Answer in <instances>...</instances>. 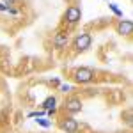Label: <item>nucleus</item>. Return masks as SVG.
I'll return each mask as SVG.
<instances>
[{
    "instance_id": "5",
    "label": "nucleus",
    "mask_w": 133,
    "mask_h": 133,
    "mask_svg": "<svg viewBox=\"0 0 133 133\" xmlns=\"http://www.w3.org/2000/svg\"><path fill=\"white\" fill-rule=\"evenodd\" d=\"M117 32L123 34V36H130L133 32V23L130 20H121L119 25H117Z\"/></svg>"
},
{
    "instance_id": "14",
    "label": "nucleus",
    "mask_w": 133,
    "mask_h": 133,
    "mask_svg": "<svg viewBox=\"0 0 133 133\" xmlns=\"http://www.w3.org/2000/svg\"><path fill=\"white\" fill-rule=\"evenodd\" d=\"M9 2H12V0H9Z\"/></svg>"
},
{
    "instance_id": "11",
    "label": "nucleus",
    "mask_w": 133,
    "mask_h": 133,
    "mask_svg": "<svg viewBox=\"0 0 133 133\" xmlns=\"http://www.w3.org/2000/svg\"><path fill=\"white\" fill-rule=\"evenodd\" d=\"M59 89H61V92H69L71 91V85H69V83H61Z\"/></svg>"
},
{
    "instance_id": "12",
    "label": "nucleus",
    "mask_w": 133,
    "mask_h": 133,
    "mask_svg": "<svg viewBox=\"0 0 133 133\" xmlns=\"http://www.w3.org/2000/svg\"><path fill=\"white\" fill-rule=\"evenodd\" d=\"M9 7H7V4H4V2H0V11H7Z\"/></svg>"
},
{
    "instance_id": "2",
    "label": "nucleus",
    "mask_w": 133,
    "mask_h": 133,
    "mask_svg": "<svg viewBox=\"0 0 133 133\" xmlns=\"http://www.w3.org/2000/svg\"><path fill=\"white\" fill-rule=\"evenodd\" d=\"M91 44H92V37L89 36V34H78L76 39H75V48H76L78 51L89 50Z\"/></svg>"
},
{
    "instance_id": "9",
    "label": "nucleus",
    "mask_w": 133,
    "mask_h": 133,
    "mask_svg": "<svg viewBox=\"0 0 133 133\" xmlns=\"http://www.w3.org/2000/svg\"><path fill=\"white\" fill-rule=\"evenodd\" d=\"M110 5V9H112V12L115 14V16H119V18H123V11L117 7V4H108Z\"/></svg>"
},
{
    "instance_id": "10",
    "label": "nucleus",
    "mask_w": 133,
    "mask_h": 133,
    "mask_svg": "<svg viewBox=\"0 0 133 133\" xmlns=\"http://www.w3.org/2000/svg\"><path fill=\"white\" fill-rule=\"evenodd\" d=\"M36 121H37V124H41L43 128H50V126H51V123L48 121V119H41V117H37Z\"/></svg>"
},
{
    "instance_id": "8",
    "label": "nucleus",
    "mask_w": 133,
    "mask_h": 133,
    "mask_svg": "<svg viewBox=\"0 0 133 133\" xmlns=\"http://www.w3.org/2000/svg\"><path fill=\"white\" fill-rule=\"evenodd\" d=\"M55 103H57L55 96H48V98L43 101V108H44L48 114H53V112H55Z\"/></svg>"
},
{
    "instance_id": "4",
    "label": "nucleus",
    "mask_w": 133,
    "mask_h": 133,
    "mask_svg": "<svg viewBox=\"0 0 133 133\" xmlns=\"http://www.w3.org/2000/svg\"><path fill=\"white\" fill-rule=\"evenodd\" d=\"M61 128H62L66 133H76V131H78V123H76V119L68 117V119H66V121L61 124Z\"/></svg>"
},
{
    "instance_id": "1",
    "label": "nucleus",
    "mask_w": 133,
    "mask_h": 133,
    "mask_svg": "<svg viewBox=\"0 0 133 133\" xmlns=\"http://www.w3.org/2000/svg\"><path fill=\"white\" fill-rule=\"evenodd\" d=\"M92 78H94V71L89 68H80L75 71V80L78 83H89L92 82Z\"/></svg>"
},
{
    "instance_id": "3",
    "label": "nucleus",
    "mask_w": 133,
    "mask_h": 133,
    "mask_svg": "<svg viewBox=\"0 0 133 133\" xmlns=\"http://www.w3.org/2000/svg\"><path fill=\"white\" fill-rule=\"evenodd\" d=\"M64 18H66V21H69V23H76V21H80V18H82V11H80V7H76V5H69Z\"/></svg>"
},
{
    "instance_id": "6",
    "label": "nucleus",
    "mask_w": 133,
    "mask_h": 133,
    "mask_svg": "<svg viewBox=\"0 0 133 133\" xmlns=\"http://www.w3.org/2000/svg\"><path fill=\"white\" fill-rule=\"evenodd\" d=\"M66 110L71 114H76L82 110V101L78 99V98H71V99H68L66 101Z\"/></svg>"
},
{
    "instance_id": "13",
    "label": "nucleus",
    "mask_w": 133,
    "mask_h": 133,
    "mask_svg": "<svg viewBox=\"0 0 133 133\" xmlns=\"http://www.w3.org/2000/svg\"><path fill=\"white\" fill-rule=\"evenodd\" d=\"M51 83H53V85H61V82H59L57 78H53V80H51Z\"/></svg>"
},
{
    "instance_id": "7",
    "label": "nucleus",
    "mask_w": 133,
    "mask_h": 133,
    "mask_svg": "<svg viewBox=\"0 0 133 133\" xmlns=\"http://www.w3.org/2000/svg\"><path fill=\"white\" fill-rule=\"evenodd\" d=\"M66 44H68V34L59 32V34L53 37V46H55L57 50H62V48H66Z\"/></svg>"
}]
</instances>
